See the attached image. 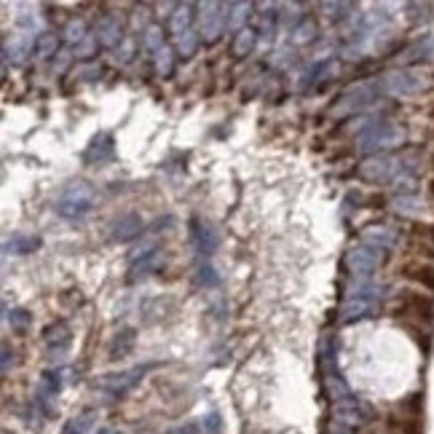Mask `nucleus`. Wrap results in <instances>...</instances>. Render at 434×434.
I'll return each mask as SVG.
<instances>
[{
	"label": "nucleus",
	"instance_id": "f257e3e1",
	"mask_svg": "<svg viewBox=\"0 0 434 434\" xmlns=\"http://www.w3.org/2000/svg\"><path fill=\"white\" fill-rule=\"evenodd\" d=\"M391 316L397 322H426L432 324L434 319V295L432 292H421V289L402 287L397 289L394 300H391Z\"/></svg>",
	"mask_w": 434,
	"mask_h": 434
},
{
	"label": "nucleus",
	"instance_id": "f03ea898",
	"mask_svg": "<svg viewBox=\"0 0 434 434\" xmlns=\"http://www.w3.org/2000/svg\"><path fill=\"white\" fill-rule=\"evenodd\" d=\"M96 204V191L89 183H70L56 201V215L65 220H81L86 217Z\"/></svg>",
	"mask_w": 434,
	"mask_h": 434
},
{
	"label": "nucleus",
	"instance_id": "7ed1b4c3",
	"mask_svg": "<svg viewBox=\"0 0 434 434\" xmlns=\"http://www.w3.org/2000/svg\"><path fill=\"white\" fill-rule=\"evenodd\" d=\"M198 11L201 14H196V32L207 46H215L228 27V17L223 14L225 3H198Z\"/></svg>",
	"mask_w": 434,
	"mask_h": 434
},
{
	"label": "nucleus",
	"instance_id": "20e7f679",
	"mask_svg": "<svg viewBox=\"0 0 434 434\" xmlns=\"http://www.w3.org/2000/svg\"><path fill=\"white\" fill-rule=\"evenodd\" d=\"M156 364L150 362V364H137V367H132V370H123V373H110V375H102L99 381H96V389H102V391H107L110 397H123V394H129L134 386L140 384L145 378V373L147 370H153Z\"/></svg>",
	"mask_w": 434,
	"mask_h": 434
},
{
	"label": "nucleus",
	"instance_id": "39448f33",
	"mask_svg": "<svg viewBox=\"0 0 434 434\" xmlns=\"http://www.w3.org/2000/svg\"><path fill=\"white\" fill-rule=\"evenodd\" d=\"M381 263H384V252L375 249V247H370V244H357V247H351V249L346 252V258H343V265H346L351 273H360V276H367V273L378 271Z\"/></svg>",
	"mask_w": 434,
	"mask_h": 434
},
{
	"label": "nucleus",
	"instance_id": "423d86ee",
	"mask_svg": "<svg viewBox=\"0 0 434 434\" xmlns=\"http://www.w3.org/2000/svg\"><path fill=\"white\" fill-rule=\"evenodd\" d=\"M400 140H402V129L389 126V123H378V126H370L367 132H362L360 137H357V150H362V153H375L381 147L397 145Z\"/></svg>",
	"mask_w": 434,
	"mask_h": 434
},
{
	"label": "nucleus",
	"instance_id": "0eeeda50",
	"mask_svg": "<svg viewBox=\"0 0 434 434\" xmlns=\"http://www.w3.org/2000/svg\"><path fill=\"white\" fill-rule=\"evenodd\" d=\"M394 169H397V161L389 158V156H370L364 158L360 167H357V174H360L362 183H370V185H384L394 177Z\"/></svg>",
	"mask_w": 434,
	"mask_h": 434
},
{
	"label": "nucleus",
	"instance_id": "6e6552de",
	"mask_svg": "<svg viewBox=\"0 0 434 434\" xmlns=\"http://www.w3.org/2000/svg\"><path fill=\"white\" fill-rule=\"evenodd\" d=\"M397 276L408 279L418 287L434 292V263L432 260H421V258H408L397 265Z\"/></svg>",
	"mask_w": 434,
	"mask_h": 434
},
{
	"label": "nucleus",
	"instance_id": "1a4fd4ad",
	"mask_svg": "<svg viewBox=\"0 0 434 434\" xmlns=\"http://www.w3.org/2000/svg\"><path fill=\"white\" fill-rule=\"evenodd\" d=\"M35 41H38V35H35V32H27V30L8 35V38L3 41V56H6V62L24 65L27 56L35 54Z\"/></svg>",
	"mask_w": 434,
	"mask_h": 434
},
{
	"label": "nucleus",
	"instance_id": "9d476101",
	"mask_svg": "<svg viewBox=\"0 0 434 434\" xmlns=\"http://www.w3.org/2000/svg\"><path fill=\"white\" fill-rule=\"evenodd\" d=\"M94 38L99 41V46L113 48V51H116V48L126 41L121 17H116V14H105V17H99V22H96V27H94Z\"/></svg>",
	"mask_w": 434,
	"mask_h": 434
},
{
	"label": "nucleus",
	"instance_id": "9b49d317",
	"mask_svg": "<svg viewBox=\"0 0 434 434\" xmlns=\"http://www.w3.org/2000/svg\"><path fill=\"white\" fill-rule=\"evenodd\" d=\"M191 239L198 252L209 255V252H215L217 247H220V231H217L212 223H207V220H193Z\"/></svg>",
	"mask_w": 434,
	"mask_h": 434
},
{
	"label": "nucleus",
	"instance_id": "f8f14e48",
	"mask_svg": "<svg viewBox=\"0 0 434 434\" xmlns=\"http://www.w3.org/2000/svg\"><path fill=\"white\" fill-rule=\"evenodd\" d=\"M113 153H116V143H113V137L110 134H96L94 140L89 143V147L83 150V164H89V167H102V164H107L110 158H113Z\"/></svg>",
	"mask_w": 434,
	"mask_h": 434
},
{
	"label": "nucleus",
	"instance_id": "ddd939ff",
	"mask_svg": "<svg viewBox=\"0 0 434 434\" xmlns=\"http://www.w3.org/2000/svg\"><path fill=\"white\" fill-rule=\"evenodd\" d=\"M370 102H373V86H370V83H357V86H351V89L343 92L335 113L338 116H340V113H354V110H362V107L370 105Z\"/></svg>",
	"mask_w": 434,
	"mask_h": 434
},
{
	"label": "nucleus",
	"instance_id": "4468645a",
	"mask_svg": "<svg viewBox=\"0 0 434 434\" xmlns=\"http://www.w3.org/2000/svg\"><path fill=\"white\" fill-rule=\"evenodd\" d=\"M145 231V223L140 215H123L121 220H116L113 223V231H110V236H113V241H121V244H126V241H134L140 239Z\"/></svg>",
	"mask_w": 434,
	"mask_h": 434
},
{
	"label": "nucleus",
	"instance_id": "2eb2a0df",
	"mask_svg": "<svg viewBox=\"0 0 434 434\" xmlns=\"http://www.w3.org/2000/svg\"><path fill=\"white\" fill-rule=\"evenodd\" d=\"M43 340H46L51 354H59V357H62V354L68 351V346H70L72 333L65 322H54V324H48L46 330H43Z\"/></svg>",
	"mask_w": 434,
	"mask_h": 434
},
{
	"label": "nucleus",
	"instance_id": "dca6fc26",
	"mask_svg": "<svg viewBox=\"0 0 434 434\" xmlns=\"http://www.w3.org/2000/svg\"><path fill=\"white\" fill-rule=\"evenodd\" d=\"M375 311V303L370 298H346L343 306H340V322H357V319H364Z\"/></svg>",
	"mask_w": 434,
	"mask_h": 434
},
{
	"label": "nucleus",
	"instance_id": "f3484780",
	"mask_svg": "<svg viewBox=\"0 0 434 434\" xmlns=\"http://www.w3.org/2000/svg\"><path fill=\"white\" fill-rule=\"evenodd\" d=\"M255 43H258V30L255 27H244L239 32H234L231 38V56L234 59H244L255 51Z\"/></svg>",
	"mask_w": 434,
	"mask_h": 434
},
{
	"label": "nucleus",
	"instance_id": "a211bd4d",
	"mask_svg": "<svg viewBox=\"0 0 434 434\" xmlns=\"http://www.w3.org/2000/svg\"><path fill=\"white\" fill-rule=\"evenodd\" d=\"M62 51V35L46 30V32H38V41H35V59H56V54Z\"/></svg>",
	"mask_w": 434,
	"mask_h": 434
},
{
	"label": "nucleus",
	"instance_id": "6ab92c4d",
	"mask_svg": "<svg viewBox=\"0 0 434 434\" xmlns=\"http://www.w3.org/2000/svg\"><path fill=\"white\" fill-rule=\"evenodd\" d=\"M386 86H389L394 94H413V92H421L424 86H432V83L418 81L413 72H397V75H389V78H386Z\"/></svg>",
	"mask_w": 434,
	"mask_h": 434
},
{
	"label": "nucleus",
	"instance_id": "aec40b11",
	"mask_svg": "<svg viewBox=\"0 0 434 434\" xmlns=\"http://www.w3.org/2000/svg\"><path fill=\"white\" fill-rule=\"evenodd\" d=\"M198 6H193V3H185V6H177V11L169 17V30H172V35L177 38V35H183V32H188L193 30V22H196V11Z\"/></svg>",
	"mask_w": 434,
	"mask_h": 434
},
{
	"label": "nucleus",
	"instance_id": "412c9836",
	"mask_svg": "<svg viewBox=\"0 0 434 434\" xmlns=\"http://www.w3.org/2000/svg\"><path fill=\"white\" fill-rule=\"evenodd\" d=\"M161 263H164V252H161V249H156L153 255H147V258H143V260L132 263V273L126 276V282H129V285L140 282V279H145V276H150L153 271H158Z\"/></svg>",
	"mask_w": 434,
	"mask_h": 434
},
{
	"label": "nucleus",
	"instance_id": "4be33fe9",
	"mask_svg": "<svg viewBox=\"0 0 434 434\" xmlns=\"http://www.w3.org/2000/svg\"><path fill=\"white\" fill-rule=\"evenodd\" d=\"M134 343H137V333H134V330H129V327H126V330L116 333L113 343H110V360H121V357L132 354Z\"/></svg>",
	"mask_w": 434,
	"mask_h": 434
},
{
	"label": "nucleus",
	"instance_id": "5701e85b",
	"mask_svg": "<svg viewBox=\"0 0 434 434\" xmlns=\"http://www.w3.org/2000/svg\"><path fill=\"white\" fill-rule=\"evenodd\" d=\"M89 38V32H86V22L83 19H78V17H72V19H68V24H65V30H62V41L68 43V46H81L83 41Z\"/></svg>",
	"mask_w": 434,
	"mask_h": 434
},
{
	"label": "nucleus",
	"instance_id": "b1692460",
	"mask_svg": "<svg viewBox=\"0 0 434 434\" xmlns=\"http://www.w3.org/2000/svg\"><path fill=\"white\" fill-rule=\"evenodd\" d=\"M140 43H143V48L145 51H150V54L161 51V48L167 46V41H164V27H161V24H147V27L143 30Z\"/></svg>",
	"mask_w": 434,
	"mask_h": 434
},
{
	"label": "nucleus",
	"instance_id": "393cba45",
	"mask_svg": "<svg viewBox=\"0 0 434 434\" xmlns=\"http://www.w3.org/2000/svg\"><path fill=\"white\" fill-rule=\"evenodd\" d=\"M198 43H201V35L196 30H188V32H183V35L174 38V51H177V56L191 59L193 54L198 51Z\"/></svg>",
	"mask_w": 434,
	"mask_h": 434
},
{
	"label": "nucleus",
	"instance_id": "a878e982",
	"mask_svg": "<svg viewBox=\"0 0 434 434\" xmlns=\"http://www.w3.org/2000/svg\"><path fill=\"white\" fill-rule=\"evenodd\" d=\"M362 239H364V244H370L375 249H384V247H389L394 241V234L386 225H367V231L362 234Z\"/></svg>",
	"mask_w": 434,
	"mask_h": 434
},
{
	"label": "nucleus",
	"instance_id": "bb28decb",
	"mask_svg": "<svg viewBox=\"0 0 434 434\" xmlns=\"http://www.w3.org/2000/svg\"><path fill=\"white\" fill-rule=\"evenodd\" d=\"M255 6L252 3H228L225 6V17H228V27H234L236 32L239 30H244L247 24H244V19L249 17V11H252Z\"/></svg>",
	"mask_w": 434,
	"mask_h": 434
},
{
	"label": "nucleus",
	"instance_id": "cd10ccee",
	"mask_svg": "<svg viewBox=\"0 0 434 434\" xmlns=\"http://www.w3.org/2000/svg\"><path fill=\"white\" fill-rule=\"evenodd\" d=\"M400 327L408 333L418 346H424V349H429V340H432V324H426V322H400Z\"/></svg>",
	"mask_w": 434,
	"mask_h": 434
},
{
	"label": "nucleus",
	"instance_id": "c85d7f7f",
	"mask_svg": "<svg viewBox=\"0 0 434 434\" xmlns=\"http://www.w3.org/2000/svg\"><path fill=\"white\" fill-rule=\"evenodd\" d=\"M174 56H177V51L172 46H164L161 51L153 54V68H156V72H158L161 78H169V75L174 72Z\"/></svg>",
	"mask_w": 434,
	"mask_h": 434
},
{
	"label": "nucleus",
	"instance_id": "c756f323",
	"mask_svg": "<svg viewBox=\"0 0 434 434\" xmlns=\"http://www.w3.org/2000/svg\"><path fill=\"white\" fill-rule=\"evenodd\" d=\"M316 38V22L311 17H303L300 22L292 27V43L295 46H303V43H311Z\"/></svg>",
	"mask_w": 434,
	"mask_h": 434
},
{
	"label": "nucleus",
	"instance_id": "7c9ffc66",
	"mask_svg": "<svg viewBox=\"0 0 434 434\" xmlns=\"http://www.w3.org/2000/svg\"><path fill=\"white\" fill-rule=\"evenodd\" d=\"M94 421H96V413L94 410H86V413H81V415L70 418V421L65 424L62 434H86L92 426H94Z\"/></svg>",
	"mask_w": 434,
	"mask_h": 434
},
{
	"label": "nucleus",
	"instance_id": "2f4dec72",
	"mask_svg": "<svg viewBox=\"0 0 434 434\" xmlns=\"http://www.w3.org/2000/svg\"><path fill=\"white\" fill-rule=\"evenodd\" d=\"M38 247H41L38 236H24V234H17L14 239L6 241V252H17V255H27V252H32Z\"/></svg>",
	"mask_w": 434,
	"mask_h": 434
},
{
	"label": "nucleus",
	"instance_id": "473e14b6",
	"mask_svg": "<svg viewBox=\"0 0 434 434\" xmlns=\"http://www.w3.org/2000/svg\"><path fill=\"white\" fill-rule=\"evenodd\" d=\"M410 241L434 247V223H413L410 225Z\"/></svg>",
	"mask_w": 434,
	"mask_h": 434
},
{
	"label": "nucleus",
	"instance_id": "72a5a7b5",
	"mask_svg": "<svg viewBox=\"0 0 434 434\" xmlns=\"http://www.w3.org/2000/svg\"><path fill=\"white\" fill-rule=\"evenodd\" d=\"M196 282H198L201 287H217V285H220V276H217V271L209 263H201L196 268Z\"/></svg>",
	"mask_w": 434,
	"mask_h": 434
},
{
	"label": "nucleus",
	"instance_id": "f704fd0d",
	"mask_svg": "<svg viewBox=\"0 0 434 434\" xmlns=\"http://www.w3.org/2000/svg\"><path fill=\"white\" fill-rule=\"evenodd\" d=\"M322 11H327L330 19L340 22L346 14L343 11H354V3H322Z\"/></svg>",
	"mask_w": 434,
	"mask_h": 434
},
{
	"label": "nucleus",
	"instance_id": "c9c22d12",
	"mask_svg": "<svg viewBox=\"0 0 434 434\" xmlns=\"http://www.w3.org/2000/svg\"><path fill=\"white\" fill-rule=\"evenodd\" d=\"M8 322H11L14 330H27L30 322H32V316H30L27 309H14V311H8Z\"/></svg>",
	"mask_w": 434,
	"mask_h": 434
},
{
	"label": "nucleus",
	"instance_id": "e433bc0d",
	"mask_svg": "<svg viewBox=\"0 0 434 434\" xmlns=\"http://www.w3.org/2000/svg\"><path fill=\"white\" fill-rule=\"evenodd\" d=\"M96 48H99V41H96L94 35H89V38H86L81 46L75 48V56H78V59H86V62H92V56L96 54Z\"/></svg>",
	"mask_w": 434,
	"mask_h": 434
},
{
	"label": "nucleus",
	"instance_id": "4c0bfd02",
	"mask_svg": "<svg viewBox=\"0 0 434 434\" xmlns=\"http://www.w3.org/2000/svg\"><path fill=\"white\" fill-rule=\"evenodd\" d=\"M72 59H75V51H70V48H62V51L56 54V59H54V72H56V75L68 72V68L72 65Z\"/></svg>",
	"mask_w": 434,
	"mask_h": 434
},
{
	"label": "nucleus",
	"instance_id": "58836bf2",
	"mask_svg": "<svg viewBox=\"0 0 434 434\" xmlns=\"http://www.w3.org/2000/svg\"><path fill=\"white\" fill-rule=\"evenodd\" d=\"M134 51H137V43H134V38H126V41H123V43H121V46L116 48V59L126 65V62H132Z\"/></svg>",
	"mask_w": 434,
	"mask_h": 434
},
{
	"label": "nucleus",
	"instance_id": "ea45409f",
	"mask_svg": "<svg viewBox=\"0 0 434 434\" xmlns=\"http://www.w3.org/2000/svg\"><path fill=\"white\" fill-rule=\"evenodd\" d=\"M273 17L276 14H260V27H255L258 30V35H263V38H273V30H276V24H273Z\"/></svg>",
	"mask_w": 434,
	"mask_h": 434
},
{
	"label": "nucleus",
	"instance_id": "a19ab883",
	"mask_svg": "<svg viewBox=\"0 0 434 434\" xmlns=\"http://www.w3.org/2000/svg\"><path fill=\"white\" fill-rule=\"evenodd\" d=\"M99 72H102V65H99V62H86L75 75H81L83 81H94V78H99Z\"/></svg>",
	"mask_w": 434,
	"mask_h": 434
},
{
	"label": "nucleus",
	"instance_id": "79ce46f5",
	"mask_svg": "<svg viewBox=\"0 0 434 434\" xmlns=\"http://www.w3.org/2000/svg\"><path fill=\"white\" fill-rule=\"evenodd\" d=\"M220 426H223V421H220V415H217V413L204 415V432L207 434H220Z\"/></svg>",
	"mask_w": 434,
	"mask_h": 434
},
{
	"label": "nucleus",
	"instance_id": "37998d69",
	"mask_svg": "<svg viewBox=\"0 0 434 434\" xmlns=\"http://www.w3.org/2000/svg\"><path fill=\"white\" fill-rule=\"evenodd\" d=\"M167 434H198V426H196V424H183V426L169 429Z\"/></svg>",
	"mask_w": 434,
	"mask_h": 434
},
{
	"label": "nucleus",
	"instance_id": "c03bdc74",
	"mask_svg": "<svg viewBox=\"0 0 434 434\" xmlns=\"http://www.w3.org/2000/svg\"><path fill=\"white\" fill-rule=\"evenodd\" d=\"M11 357H14V354H11V346H8V343H3V373H8V370H11Z\"/></svg>",
	"mask_w": 434,
	"mask_h": 434
},
{
	"label": "nucleus",
	"instance_id": "a18cd8bd",
	"mask_svg": "<svg viewBox=\"0 0 434 434\" xmlns=\"http://www.w3.org/2000/svg\"><path fill=\"white\" fill-rule=\"evenodd\" d=\"M426 193H429V201H432V209H434V177L429 180V188H426Z\"/></svg>",
	"mask_w": 434,
	"mask_h": 434
},
{
	"label": "nucleus",
	"instance_id": "49530a36",
	"mask_svg": "<svg viewBox=\"0 0 434 434\" xmlns=\"http://www.w3.org/2000/svg\"><path fill=\"white\" fill-rule=\"evenodd\" d=\"M96 434H123V432H118V429H110V426H102Z\"/></svg>",
	"mask_w": 434,
	"mask_h": 434
},
{
	"label": "nucleus",
	"instance_id": "de8ad7c7",
	"mask_svg": "<svg viewBox=\"0 0 434 434\" xmlns=\"http://www.w3.org/2000/svg\"><path fill=\"white\" fill-rule=\"evenodd\" d=\"M426 116H429V118L434 121V99L429 102V107H426Z\"/></svg>",
	"mask_w": 434,
	"mask_h": 434
},
{
	"label": "nucleus",
	"instance_id": "09e8293b",
	"mask_svg": "<svg viewBox=\"0 0 434 434\" xmlns=\"http://www.w3.org/2000/svg\"><path fill=\"white\" fill-rule=\"evenodd\" d=\"M429 164H432V167H434V150H432V153H429Z\"/></svg>",
	"mask_w": 434,
	"mask_h": 434
},
{
	"label": "nucleus",
	"instance_id": "8fccbe9b",
	"mask_svg": "<svg viewBox=\"0 0 434 434\" xmlns=\"http://www.w3.org/2000/svg\"><path fill=\"white\" fill-rule=\"evenodd\" d=\"M432 86H434V75H432Z\"/></svg>",
	"mask_w": 434,
	"mask_h": 434
}]
</instances>
